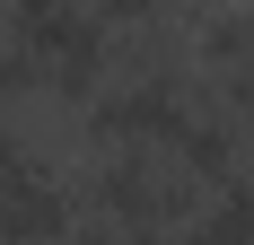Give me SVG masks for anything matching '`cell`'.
Instances as JSON below:
<instances>
[{"label": "cell", "instance_id": "obj_2", "mask_svg": "<svg viewBox=\"0 0 254 245\" xmlns=\"http://www.w3.org/2000/svg\"><path fill=\"white\" fill-rule=\"evenodd\" d=\"M88 193V210L97 219H131V228H176L184 210H193V175H176V158L167 149H105V167L79 184Z\"/></svg>", "mask_w": 254, "mask_h": 245}, {"label": "cell", "instance_id": "obj_4", "mask_svg": "<svg viewBox=\"0 0 254 245\" xmlns=\"http://www.w3.org/2000/svg\"><path fill=\"white\" fill-rule=\"evenodd\" d=\"M62 245H167V228H131V219H88L79 237H62Z\"/></svg>", "mask_w": 254, "mask_h": 245}, {"label": "cell", "instance_id": "obj_1", "mask_svg": "<svg viewBox=\"0 0 254 245\" xmlns=\"http://www.w3.org/2000/svg\"><path fill=\"white\" fill-rule=\"evenodd\" d=\"M0 35L35 61V88L44 97H88V88H105V18L88 9V0H9V18H0Z\"/></svg>", "mask_w": 254, "mask_h": 245}, {"label": "cell", "instance_id": "obj_3", "mask_svg": "<svg viewBox=\"0 0 254 245\" xmlns=\"http://www.w3.org/2000/svg\"><path fill=\"white\" fill-rule=\"evenodd\" d=\"M70 237V184L44 167V149L0 131V245H62Z\"/></svg>", "mask_w": 254, "mask_h": 245}]
</instances>
